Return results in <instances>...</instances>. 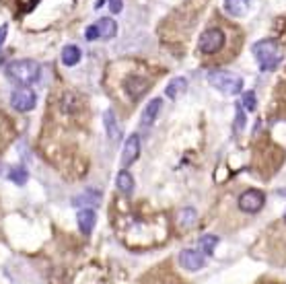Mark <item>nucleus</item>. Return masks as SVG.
<instances>
[{"mask_svg":"<svg viewBox=\"0 0 286 284\" xmlns=\"http://www.w3.org/2000/svg\"><path fill=\"white\" fill-rule=\"evenodd\" d=\"M4 72L8 76V81H13L21 87H29V85L39 81L41 66L35 60H15V62L6 64Z\"/></svg>","mask_w":286,"mask_h":284,"instance_id":"obj_1","label":"nucleus"},{"mask_svg":"<svg viewBox=\"0 0 286 284\" xmlns=\"http://www.w3.org/2000/svg\"><path fill=\"white\" fill-rule=\"evenodd\" d=\"M254 54H255V58L259 62V68L261 70H276V66L280 64L282 60V52L278 48V43L274 41V39H261L254 45Z\"/></svg>","mask_w":286,"mask_h":284,"instance_id":"obj_2","label":"nucleus"},{"mask_svg":"<svg viewBox=\"0 0 286 284\" xmlns=\"http://www.w3.org/2000/svg\"><path fill=\"white\" fill-rule=\"evenodd\" d=\"M208 83L224 95H239L243 91V78L228 70H212L208 74Z\"/></svg>","mask_w":286,"mask_h":284,"instance_id":"obj_3","label":"nucleus"},{"mask_svg":"<svg viewBox=\"0 0 286 284\" xmlns=\"http://www.w3.org/2000/svg\"><path fill=\"white\" fill-rule=\"evenodd\" d=\"M222 45H224V31L219 29V27L206 29L200 35V41H198V48H200L202 54H216Z\"/></svg>","mask_w":286,"mask_h":284,"instance_id":"obj_4","label":"nucleus"},{"mask_svg":"<svg viewBox=\"0 0 286 284\" xmlns=\"http://www.w3.org/2000/svg\"><path fill=\"white\" fill-rule=\"evenodd\" d=\"M264 202H266V196L264 191L259 189H247L243 191L241 196H239V208L247 214H255L264 208Z\"/></svg>","mask_w":286,"mask_h":284,"instance_id":"obj_5","label":"nucleus"},{"mask_svg":"<svg viewBox=\"0 0 286 284\" xmlns=\"http://www.w3.org/2000/svg\"><path fill=\"white\" fill-rule=\"evenodd\" d=\"M35 103H37V97L29 87H19L10 95V105L17 111H31L35 107Z\"/></svg>","mask_w":286,"mask_h":284,"instance_id":"obj_6","label":"nucleus"},{"mask_svg":"<svg viewBox=\"0 0 286 284\" xmlns=\"http://www.w3.org/2000/svg\"><path fill=\"white\" fill-rule=\"evenodd\" d=\"M140 157V136L138 134H132L128 136V140L124 144V151H122V165L124 167H130L132 163H136V158Z\"/></svg>","mask_w":286,"mask_h":284,"instance_id":"obj_7","label":"nucleus"},{"mask_svg":"<svg viewBox=\"0 0 286 284\" xmlns=\"http://www.w3.org/2000/svg\"><path fill=\"white\" fill-rule=\"evenodd\" d=\"M204 253L198 252V249H184V252L179 253V264L181 268H186L190 272H196L200 268H204Z\"/></svg>","mask_w":286,"mask_h":284,"instance_id":"obj_8","label":"nucleus"},{"mask_svg":"<svg viewBox=\"0 0 286 284\" xmlns=\"http://www.w3.org/2000/svg\"><path fill=\"white\" fill-rule=\"evenodd\" d=\"M76 222H78V229H81L83 235H91L95 229V222H97V214L93 208H83L78 210L76 214Z\"/></svg>","mask_w":286,"mask_h":284,"instance_id":"obj_9","label":"nucleus"},{"mask_svg":"<svg viewBox=\"0 0 286 284\" xmlns=\"http://www.w3.org/2000/svg\"><path fill=\"white\" fill-rule=\"evenodd\" d=\"M103 126H105V132H107L111 142H118L122 138V128H120V124L116 120V113H113L111 109H107L105 113H103Z\"/></svg>","mask_w":286,"mask_h":284,"instance_id":"obj_10","label":"nucleus"},{"mask_svg":"<svg viewBox=\"0 0 286 284\" xmlns=\"http://www.w3.org/2000/svg\"><path fill=\"white\" fill-rule=\"evenodd\" d=\"M161 105H163V101H161V99H153L151 103H148V105L144 107V111H142V120H140L142 128H151V126H153L155 120L159 118V113H161Z\"/></svg>","mask_w":286,"mask_h":284,"instance_id":"obj_11","label":"nucleus"},{"mask_svg":"<svg viewBox=\"0 0 286 284\" xmlns=\"http://www.w3.org/2000/svg\"><path fill=\"white\" fill-rule=\"evenodd\" d=\"M95 29L99 33V39H111V37H116V33H118V23L109 17H103L95 23Z\"/></svg>","mask_w":286,"mask_h":284,"instance_id":"obj_12","label":"nucleus"},{"mask_svg":"<svg viewBox=\"0 0 286 284\" xmlns=\"http://www.w3.org/2000/svg\"><path fill=\"white\" fill-rule=\"evenodd\" d=\"M126 91H128V95L132 99H138L140 95H144L148 91V81L142 76H130L128 81H126Z\"/></svg>","mask_w":286,"mask_h":284,"instance_id":"obj_13","label":"nucleus"},{"mask_svg":"<svg viewBox=\"0 0 286 284\" xmlns=\"http://www.w3.org/2000/svg\"><path fill=\"white\" fill-rule=\"evenodd\" d=\"M224 10L231 17H243L249 10V0H224Z\"/></svg>","mask_w":286,"mask_h":284,"instance_id":"obj_14","label":"nucleus"},{"mask_svg":"<svg viewBox=\"0 0 286 284\" xmlns=\"http://www.w3.org/2000/svg\"><path fill=\"white\" fill-rule=\"evenodd\" d=\"M188 91V81L186 78H173L169 85H167V89H165V93H167V97L169 99H177V97H181Z\"/></svg>","mask_w":286,"mask_h":284,"instance_id":"obj_15","label":"nucleus"},{"mask_svg":"<svg viewBox=\"0 0 286 284\" xmlns=\"http://www.w3.org/2000/svg\"><path fill=\"white\" fill-rule=\"evenodd\" d=\"M101 202V196H99V191H93V189H89V191H85V194H81V196H76L74 200H72V204L74 206H85L89 208V206H97V204Z\"/></svg>","mask_w":286,"mask_h":284,"instance_id":"obj_16","label":"nucleus"},{"mask_svg":"<svg viewBox=\"0 0 286 284\" xmlns=\"http://www.w3.org/2000/svg\"><path fill=\"white\" fill-rule=\"evenodd\" d=\"M116 186H118V189L122 191V194L128 196L134 191V177L128 171H120L118 177H116Z\"/></svg>","mask_w":286,"mask_h":284,"instance_id":"obj_17","label":"nucleus"},{"mask_svg":"<svg viewBox=\"0 0 286 284\" xmlns=\"http://www.w3.org/2000/svg\"><path fill=\"white\" fill-rule=\"evenodd\" d=\"M81 62V50L76 45H66L62 52V64L64 66H76Z\"/></svg>","mask_w":286,"mask_h":284,"instance_id":"obj_18","label":"nucleus"},{"mask_svg":"<svg viewBox=\"0 0 286 284\" xmlns=\"http://www.w3.org/2000/svg\"><path fill=\"white\" fill-rule=\"evenodd\" d=\"M8 179L13 181L15 186H25L27 179H29V173H27V169L15 167V169H10V171H8Z\"/></svg>","mask_w":286,"mask_h":284,"instance_id":"obj_19","label":"nucleus"},{"mask_svg":"<svg viewBox=\"0 0 286 284\" xmlns=\"http://www.w3.org/2000/svg\"><path fill=\"white\" fill-rule=\"evenodd\" d=\"M216 243H219V239H216L214 235H206V237H202V239H200V249H202V253L210 255V253L214 252Z\"/></svg>","mask_w":286,"mask_h":284,"instance_id":"obj_20","label":"nucleus"},{"mask_svg":"<svg viewBox=\"0 0 286 284\" xmlns=\"http://www.w3.org/2000/svg\"><path fill=\"white\" fill-rule=\"evenodd\" d=\"M193 222H196V210L186 208L184 212L179 214V224H181V226H191Z\"/></svg>","mask_w":286,"mask_h":284,"instance_id":"obj_21","label":"nucleus"},{"mask_svg":"<svg viewBox=\"0 0 286 284\" xmlns=\"http://www.w3.org/2000/svg\"><path fill=\"white\" fill-rule=\"evenodd\" d=\"M241 107H245V109H249V111H254V109H255V93H251V91L243 93Z\"/></svg>","mask_w":286,"mask_h":284,"instance_id":"obj_22","label":"nucleus"},{"mask_svg":"<svg viewBox=\"0 0 286 284\" xmlns=\"http://www.w3.org/2000/svg\"><path fill=\"white\" fill-rule=\"evenodd\" d=\"M85 39H87V41H95V39H99V33H97V29H95V25L87 27V31H85Z\"/></svg>","mask_w":286,"mask_h":284,"instance_id":"obj_23","label":"nucleus"},{"mask_svg":"<svg viewBox=\"0 0 286 284\" xmlns=\"http://www.w3.org/2000/svg\"><path fill=\"white\" fill-rule=\"evenodd\" d=\"M109 8H111L113 15H118V13H122L124 2H122V0H109Z\"/></svg>","mask_w":286,"mask_h":284,"instance_id":"obj_24","label":"nucleus"},{"mask_svg":"<svg viewBox=\"0 0 286 284\" xmlns=\"http://www.w3.org/2000/svg\"><path fill=\"white\" fill-rule=\"evenodd\" d=\"M6 35H8V25H2V27H0V48H2Z\"/></svg>","mask_w":286,"mask_h":284,"instance_id":"obj_25","label":"nucleus"},{"mask_svg":"<svg viewBox=\"0 0 286 284\" xmlns=\"http://www.w3.org/2000/svg\"><path fill=\"white\" fill-rule=\"evenodd\" d=\"M284 219H286V214H284Z\"/></svg>","mask_w":286,"mask_h":284,"instance_id":"obj_26","label":"nucleus"}]
</instances>
